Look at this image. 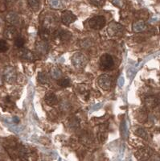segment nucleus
Listing matches in <instances>:
<instances>
[{
	"instance_id": "f257e3e1",
	"label": "nucleus",
	"mask_w": 160,
	"mask_h": 161,
	"mask_svg": "<svg viewBox=\"0 0 160 161\" xmlns=\"http://www.w3.org/2000/svg\"><path fill=\"white\" fill-rule=\"evenodd\" d=\"M89 62V59L85 54L81 53H76L72 57V63L76 68H84Z\"/></svg>"
},
{
	"instance_id": "f03ea898",
	"label": "nucleus",
	"mask_w": 160,
	"mask_h": 161,
	"mask_svg": "<svg viewBox=\"0 0 160 161\" xmlns=\"http://www.w3.org/2000/svg\"><path fill=\"white\" fill-rule=\"evenodd\" d=\"M106 18L102 15H96L91 18L89 21V25L92 29L100 30L106 25Z\"/></svg>"
},
{
	"instance_id": "7ed1b4c3",
	"label": "nucleus",
	"mask_w": 160,
	"mask_h": 161,
	"mask_svg": "<svg viewBox=\"0 0 160 161\" xmlns=\"http://www.w3.org/2000/svg\"><path fill=\"white\" fill-rule=\"evenodd\" d=\"M107 31L110 36H121L124 34L123 26L116 22L110 23L109 24Z\"/></svg>"
},
{
	"instance_id": "20e7f679",
	"label": "nucleus",
	"mask_w": 160,
	"mask_h": 161,
	"mask_svg": "<svg viewBox=\"0 0 160 161\" xmlns=\"http://www.w3.org/2000/svg\"><path fill=\"white\" fill-rule=\"evenodd\" d=\"M114 65V61H113V59L112 57V56H110L109 54L107 53H105L101 57L100 59V67L103 70H107L112 69Z\"/></svg>"
},
{
	"instance_id": "39448f33",
	"label": "nucleus",
	"mask_w": 160,
	"mask_h": 161,
	"mask_svg": "<svg viewBox=\"0 0 160 161\" xmlns=\"http://www.w3.org/2000/svg\"><path fill=\"white\" fill-rule=\"evenodd\" d=\"M98 85L101 88L105 90H108L111 88L112 84H113V80L110 76L107 74H103L98 78Z\"/></svg>"
},
{
	"instance_id": "423d86ee",
	"label": "nucleus",
	"mask_w": 160,
	"mask_h": 161,
	"mask_svg": "<svg viewBox=\"0 0 160 161\" xmlns=\"http://www.w3.org/2000/svg\"><path fill=\"white\" fill-rule=\"evenodd\" d=\"M4 79L6 80V81L8 83H14L16 80L17 77V74H16V71L13 67H7L4 70Z\"/></svg>"
},
{
	"instance_id": "0eeeda50",
	"label": "nucleus",
	"mask_w": 160,
	"mask_h": 161,
	"mask_svg": "<svg viewBox=\"0 0 160 161\" xmlns=\"http://www.w3.org/2000/svg\"><path fill=\"white\" fill-rule=\"evenodd\" d=\"M62 23L64 25H70L71 24L74 23L76 20V16L70 11H64L62 12L61 15Z\"/></svg>"
},
{
	"instance_id": "6e6552de",
	"label": "nucleus",
	"mask_w": 160,
	"mask_h": 161,
	"mask_svg": "<svg viewBox=\"0 0 160 161\" xmlns=\"http://www.w3.org/2000/svg\"><path fill=\"white\" fill-rule=\"evenodd\" d=\"M36 48L37 52L41 54H46L49 50V45L47 43V41L44 40H38L36 44Z\"/></svg>"
},
{
	"instance_id": "1a4fd4ad",
	"label": "nucleus",
	"mask_w": 160,
	"mask_h": 161,
	"mask_svg": "<svg viewBox=\"0 0 160 161\" xmlns=\"http://www.w3.org/2000/svg\"><path fill=\"white\" fill-rule=\"evenodd\" d=\"M4 36L8 40H14L18 36V31H17L16 28L14 26H10L5 29L4 31Z\"/></svg>"
},
{
	"instance_id": "9d476101",
	"label": "nucleus",
	"mask_w": 160,
	"mask_h": 161,
	"mask_svg": "<svg viewBox=\"0 0 160 161\" xmlns=\"http://www.w3.org/2000/svg\"><path fill=\"white\" fill-rule=\"evenodd\" d=\"M19 56L24 60H29V61H32L35 60V55L33 54V53H31L28 49H25V48H21L19 51Z\"/></svg>"
},
{
	"instance_id": "9b49d317",
	"label": "nucleus",
	"mask_w": 160,
	"mask_h": 161,
	"mask_svg": "<svg viewBox=\"0 0 160 161\" xmlns=\"http://www.w3.org/2000/svg\"><path fill=\"white\" fill-rule=\"evenodd\" d=\"M44 102L47 106H54L57 103L58 100H57V95L52 92H48L45 94L44 97Z\"/></svg>"
},
{
	"instance_id": "f8f14e48",
	"label": "nucleus",
	"mask_w": 160,
	"mask_h": 161,
	"mask_svg": "<svg viewBox=\"0 0 160 161\" xmlns=\"http://www.w3.org/2000/svg\"><path fill=\"white\" fill-rule=\"evenodd\" d=\"M57 37L60 41H66L71 38L72 34L71 32L65 31V30H60L57 33Z\"/></svg>"
},
{
	"instance_id": "ddd939ff",
	"label": "nucleus",
	"mask_w": 160,
	"mask_h": 161,
	"mask_svg": "<svg viewBox=\"0 0 160 161\" xmlns=\"http://www.w3.org/2000/svg\"><path fill=\"white\" fill-rule=\"evenodd\" d=\"M146 28V25L145 22L142 21V20L137 21L133 24V31L135 32H141V31H144Z\"/></svg>"
},
{
	"instance_id": "4468645a",
	"label": "nucleus",
	"mask_w": 160,
	"mask_h": 161,
	"mask_svg": "<svg viewBox=\"0 0 160 161\" xmlns=\"http://www.w3.org/2000/svg\"><path fill=\"white\" fill-rule=\"evenodd\" d=\"M39 35L40 36L41 39L44 40H48L51 38V31L44 27H41L39 31Z\"/></svg>"
},
{
	"instance_id": "2eb2a0df",
	"label": "nucleus",
	"mask_w": 160,
	"mask_h": 161,
	"mask_svg": "<svg viewBox=\"0 0 160 161\" xmlns=\"http://www.w3.org/2000/svg\"><path fill=\"white\" fill-rule=\"evenodd\" d=\"M7 19H8V21L10 24H11L14 26L18 25V24H19L20 22L19 17L15 13H10L9 15L7 16Z\"/></svg>"
},
{
	"instance_id": "dca6fc26",
	"label": "nucleus",
	"mask_w": 160,
	"mask_h": 161,
	"mask_svg": "<svg viewBox=\"0 0 160 161\" xmlns=\"http://www.w3.org/2000/svg\"><path fill=\"white\" fill-rule=\"evenodd\" d=\"M48 3L51 6V8L54 9H60L64 6L63 0H48Z\"/></svg>"
},
{
	"instance_id": "f3484780",
	"label": "nucleus",
	"mask_w": 160,
	"mask_h": 161,
	"mask_svg": "<svg viewBox=\"0 0 160 161\" xmlns=\"http://www.w3.org/2000/svg\"><path fill=\"white\" fill-rule=\"evenodd\" d=\"M28 5L33 11H36L40 8V0H28Z\"/></svg>"
},
{
	"instance_id": "a211bd4d",
	"label": "nucleus",
	"mask_w": 160,
	"mask_h": 161,
	"mask_svg": "<svg viewBox=\"0 0 160 161\" xmlns=\"http://www.w3.org/2000/svg\"><path fill=\"white\" fill-rule=\"evenodd\" d=\"M51 75L54 79H60L61 78L62 73L60 69H59L57 67H53L51 69Z\"/></svg>"
},
{
	"instance_id": "6ab92c4d",
	"label": "nucleus",
	"mask_w": 160,
	"mask_h": 161,
	"mask_svg": "<svg viewBox=\"0 0 160 161\" xmlns=\"http://www.w3.org/2000/svg\"><path fill=\"white\" fill-rule=\"evenodd\" d=\"M57 84L59 85L61 87H64V88H66V87H69L71 84V80L70 79L67 78V77H64V78H60L57 81Z\"/></svg>"
},
{
	"instance_id": "aec40b11",
	"label": "nucleus",
	"mask_w": 160,
	"mask_h": 161,
	"mask_svg": "<svg viewBox=\"0 0 160 161\" xmlns=\"http://www.w3.org/2000/svg\"><path fill=\"white\" fill-rule=\"evenodd\" d=\"M38 81L41 84L44 85L46 83L48 82V77H47V73H44V72H41L38 74Z\"/></svg>"
},
{
	"instance_id": "412c9836",
	"label": "nucleus",
	"mask_w": 160,
	"mask_h": 161,
	"mask_svg": "<svg viewBox=\"0 0 160 161\" xmlns=\"http://www.w3.org/2000/svg\"><path fill=\"white\" fill-rule=\"evenodd\" d=\"M9 49L8 42L5 40H0V53H6Z\"/></svg>"
},
{
	"instance_id": "4be33fe9",
	"label": "nucleus",
	"mask_w": 160,
	"mask_h": 161,
	"mask_svg": "<svg viewBox=\"0 0 160 161\" xmlns=\"http://www.w3.org/2000/svg\"><path fill=\"white\" fill-rule=\"evenodd\" d=\"M25 44V40H24V38L19 36H17L16 38L15 39V44L16 47L18 48H22L23 46Z\"/></svg>"
},
{
	"instance_id": "5701e85b",
	"label": "nucleus",
	"mask_w": 160,
	"mask_h": 161,
	"mask_svg": "<svg viewBox=\"0 0 160 161\" xmlns=\"http://www.w3.org/2000/svg\"><path fill=\"white\" fill-rule=\"evenodd\" d=\"M90 3L93 5L96 6V7L102 8V6H104L105 3H106V0H90Z\"/></svg>"
},
{
	"instance_id": "b1692460",
	"label": "nucleus",
	"mask_w": 160,
	"mask_h": 161,
	"mask_svg": "<svg viewBox=\"0 0 160 161\" xmlns=\"http://www.w3.org/2000/svg\"><path fill=\"white\" fill-rule=\"evenodd\" d=\"M135 132H136L137 135L140 136V137L144 138V139H146V138H147V133H146V131L144 129H142V128L138 129V130H137V131H135Z\"/></svg>"
},
{
	"instance_id": "393cba45",
	"label": "nucleus",
	"mask_w": 160,
	"mask_h": 161,
	"mask_svg": "<svg viewBox=\"0 0 160 161\" xmlns=\"http://www.w3.org/2000/svg\"><path fill=\"white\" fill-rule=\"evenodd\" d=\"M112 3L118 8H122L123 7V0H111Z\"/></svg>"
},
{
	"instance_id": "a878e982",
	"label": "nucleus",
	"mask_w": 160,
	"mask_h": 161,
	"mask_svg": "<svg viewBox=\"0 0 160 161\" xmlns=\"http://www.w3.org/2000/svg\"><path fill=\"white\" fill-rule=\"evenodd\" d=\"M122 136L126 138L127 136V127H126V123L125 122H123L122 124Z\"/></svg>"
},
{
	"instance_id": "bb28decb",
	"label": "nucleus",
	"mask_w": 160,
	"mask_h": 161,
	"mask_svg": "<svg viewBox=\"0 0 160 161\" xmlns=\"http://www.w3.org/2000/svg\"><path fill=\"white\" fill-rule=\"evenodd\" d=\"M90 44H91V43H90V41H89V40H83V44H81L82 47H86V48H87V47H89L90 46Z\"/></svg>"
},
{
	"instance_id": "cd10ccee",
	"label": "nucleus",
	"mask_w": 160,
	"mask_h": 161,
	"mask_svg": "<svg viewBox=\"0 0 160 161\" xmlns=\"http://www.w3.org/2000/svg\"><path fill=\"white\" fill-rule=\"evenodd\" d=\"M124 83H125V80H124V77H119V79H118V85H119V86L120 87H122L124 85Z\"/></svg>"
},
{
	"instance_id": "c85d7f7f",
	"label": "nucleus",
	"mask_w": 160,
	"mask_h": 161,
	"mask_svg": "<svg viewBox=\"0 0 160 161\" xmlns=\"http://www.w3.org/2000/svg\"><path fill=\"white\" fill-rule=\"evenodd\" d=\"M13 120L15 121V123H18L19 122V119L18 118H17V117H15V118H14V119H13Z\"/></svg>"
},
{
	"instance_id": "c756f323",
	"label": "nucleus",
	"mask_w": 160,
	"mask_h": 161,
	"mask_svg": "<svg viewBox=\"0 0 160 161\" xmlns=\"http://www.w3.org/2000/svg\"><path fill=\"white\" fill-rule=\"evenodd\" d=\"M6 1H7L8 3H12L15 2L16 0H6Z\"/></svg>"
},
{
	"instance_id": "7c9ffc66",
	"label": "nucleus",
	"mask_w": 160,
	"mask_h": 161,
	"mask_svg": "<svg viewBox=\"0 0 160 161\" xmlns=\"http://www.w3.org/2000/svg\"><path fill=\"white\" fill-rule=\"evenodd\" d=\"M2 85V77H1V75H0V86Z\"/></svg>"
}]
</instances>
